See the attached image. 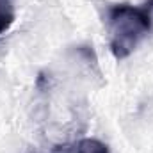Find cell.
<instances>
[{"label":"cell","mask_w":153,"mask_h":153,"mask_svg":"<svg viewBox=\"0 0 153 153\" xmlns=\"http://www.w3.org/2000/svg\"><path fill=\"white\" fill-rule=\"evenodd\" d=\"M107 29L111 34V52L117 61H123L132 55L152 30V20L143 7L114 4L107 9Z\"/></svg>","instance_id":"6da1fadb"},{"label":"cell","mask_w":153,"mask_h":153,"mask_svg":"<svg viewBox=\"0 0 153 153\" xmlns=\"http://www.w3.org/2000/svg\"><path fill=\"white\" fill-rule=\"evenodd\" d=\"M52 153H111L109 152V146L98 139H91V137H85V139H80L76 143L71 144H64V146H57Z\"/></svg>","instance_id":"7a4b0ae2"},{"label":"cell","mask_w":153,"mask_h":153,"mask_svg":"<svg viewBox=\"0 0 153 153\" xmlns=\"http://www.w3.org/2000/svg\"><path fill=\"white\" fill-rule=\"evenodd\" d=\"M16 0H0V34L9 30L16 18Z\"/></svg>","instance_id":"3957f363"},{"label":"cell","mask_w":153,"mask_h":153,"mask_svg":"<svg viewBox=\"0 0 153 153\" xmlns=\"http://www.w3.org/2000/svg\"><path fill=\"white\" fill-rule=\"evenodd\" d=\"M143 9H144V13L150 16V20H152V25H153V0H148V2L143 5Z\"/></svg>","instance_id":"277c9868"}]
</instances>
